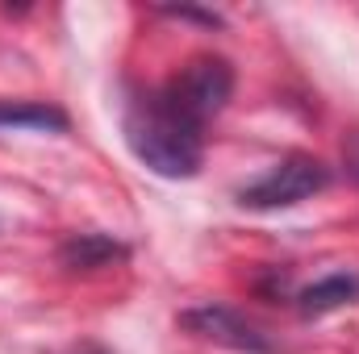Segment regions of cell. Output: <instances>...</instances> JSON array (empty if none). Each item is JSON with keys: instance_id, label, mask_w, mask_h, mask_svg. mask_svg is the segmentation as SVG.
<instances>
[{"instance_id": "obj_5", "label": "cell", "mask_w": 359, "mask_h": 354, "mask_svg": "<svg viewBox=\"0 0 359 354\" xmlns=\"http://www.w3.org/2000/svg\"><path fill=\"white\" fill-rule=\"evenodd\" d=\"M297 300H301V313H305V317H326V313H334V309H347V304L359 300V275H351V271L322 275V279L309 283Z\"/></svg>"}, {"instance_id": "obj_3", "label": "cell", "mask_w": 359, "mask_h": 354, "mask_svg": "<svg viewBox=\"0 0 359 354\" xmlns=\"http://www.w3.org/2000/svg\"><path fill=\"white\" fill-rule=\"evenodd\" d=\"M163 92L201 125H209L234 96V67L222 55H196L163 84Z\"/></svg>"}, {"instance_id": "obj_4", "label": "cell", "mask_w": 359, "mask_h": 354, "mask_svg": "<svg viewBox=\"0 0 359 354\" xmlns=\"http://www.w3.org/2000/svg\"><path fill=\"white\" fill-rule=\"evenodd\" d=\"M180 325L205 342H217V346H230V351H243V354H271V342L234 309L226 304H196L180 317Z\"/></svg>"}, {"instance_id": "obj_2", "label": "cell", "mask_w": 359, "mask_h": 354, "mask_svg": "<svg viewBox=\"0 0 359 354\" xmlns=\"http://www.w3.org/2000/svg\"><path fill=\"white\" fill-rule=\"evenodd\" d=\"M330 187V167L313 155H288L280 159L276 167H268L259 179H251L243 192H238V204L243 208H259V213H271V208H292L318 192Z\"/></svg>"}, {"instance_id": "obj_9", "label": "cell", "mask_w": 359, "mask_h": 354, "mask_svg": "<svg viewBox=\"0 0 359 354\" xmlns=\"http://www.w3.org/2000/svg\"><path fill=\"white\" fill-rule=\"evenodd\" d=\"M347 171L359 179V134L351 138V142H347Z\"/></svg>"}, {"instance_id": "obj_8", "label": "cell", "mask_w": 359, "mask_h": 354, "mask_svg": "<svg viewBox=\"0 0 359 354\" xmlns=\"http://www.w3.org/2000/svg\"><path fill=\"white\" fill-rule=\"evenodd\" d=\"M168 17H184V21H205V25H222L217 13H201V8H168Z\"/></svg>"}, {"instance_id": "obj_7", "label": "cell", "mask_w": 359, "mask_h": 354, "mask_svg": "<svg viewBox=\"0 0 359 354\" xmlns=\"http://www.w3.org/2000/svg\"><path fill=\"white\" fill-rule=\"evenodd\" d=\"M59 259H63V267H72V271H80V267L88 271V267H104V263H113V259H126V246H117L104 234H76L59 250Z\"/></svg>"}, {"instance_id": "obj_1", "label": "cell", "mask_w": 359, "mask_h": 354, "mask_svg": "<svg viewBox=\"0 0 359 354\" xmlns=\"http://www.w3.org/2000/svg\"><path fill=\"white\" fill-rule=\"evenodd\" d=\"M126 146L159 179H192L205 163V125L184 113L163 88H151L126 104Z\"/></svg>"}, {"instance_id": "obj_6", "label": "cell", "mask_w": 359, "mask_h": 354, "mask_svg": "<svg viewBox=\"0 0 359 354\" xmlns=\"http://www.w3.org/2000/svg\"><path fill=\"white\" fill-rule=\"evenodd\" d=\"M0 129H67V117L42 100H0Z\"/></svg>"}]
</instances>
